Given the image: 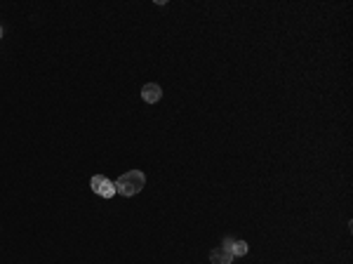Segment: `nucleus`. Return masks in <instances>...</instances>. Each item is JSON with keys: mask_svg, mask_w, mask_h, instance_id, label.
Here are the masks:
<instances>
[{"mask_svg": "<svg viewBox=\"0 0 353 264\" xmlns=\"http://www.w3.org/2000/svg\"><path fill=\"white\" fill-rule=\"evenodd\" d=\"M144 184H146L144 172H141V170H130V172H125V175H120V177L115 179V194L132 198V196H137L139 191L144 189Z\"/></svg>", "mask_w": 353, "mask_h": 264, "instance_id": "f257e3e1", "label": "nucleus"}, {"mask_svg": "<svg viewBox=\"0 0 353 264\" xmlns=\"http://www.w3.org/2000/svg\"><path fill=\"white\" fill-rule=\"evenodd\" d=\"M160 97H162V87L158 83H146L141 87V99L146 104H155V101H160Z\"/></svg>", "mask_w": 353, "mask_h": 264, "instance_id": "f03ea898", "label": "nucleus"}, {"mask_svg": "<svg viewBox=\"0 0 353 264\" xmlns=\"http://www.w3.org/2000/svg\"><path fill=\"white\" fill-rule=\"evenodd\" d=\"M210 262L212 264H233V252L224 248H215L210 252Z\"/></svg>", "mask_w": 353, "mask_h": 264, "instance_id": "7ed1b4c3", "label": "nucleus"}, {"mask_svg": "<svg viewBox=\"0 0 353 264\" xmlns=\"http://www.w3.org/2000/svg\"><path fill=\"white\" fill-rule=\"evenodd\" d=\"M97 196H101V198H113V194H115V182H111V179H104L99 184V189L94 191Z\"/></svg>", "mask_w": 353, "mask_h": 264, "instance_id": "20e7f679", "label": "nucleus"}, {"mask_svg": "<svg viewBox=\"0 0 353 264\" xmlns=\"http://www.w3.org/2000/svg\"><path fill=\"white\" fill-rule=\"evenodd\" d=\"M247 250H250V245H247L245 241H236L233 248H231V252H233V257H245Z\"/></svg>", "mask_w": 353, "mask_h": 264, "instance_id": "39448f33", "label": "nucleus"}, {"mask_svg": "<svg viewBox=\"0 0 353 264\" xmlns=\"http://www.w3.org/2000/svg\"><path fill=\"white\" fill-rule=\"evenodd\" d=\"M233 243H236V241H233L231 236H226V238L222 241V248H224V250H231V248H233Z\"/></svg>", "mask_w": 353, "mask_h": 264, "instance_id": "423d86ee", "label": "nucleus"}, {"mask_svg": "<svg viewBox=\"0 0 353 264\" xmlns=\"http://www.w3.org/2000/svg\"><path fill=\"white\" fill-rule=\"evenodd\" d=\"M3 33H5V31H3V26H0V38H3Z\"/></svg>", "mask_w": 353, "mask_h": 264, "instance_id": "0eeeda50", "label": "nucleus"}]
</instances>
